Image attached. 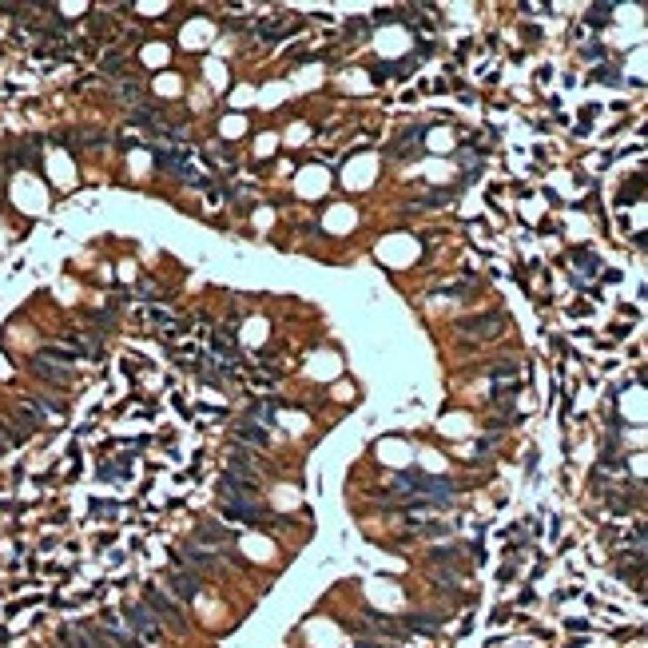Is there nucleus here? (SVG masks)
Here are the masks:
<instances>
[{"mask_svg":"<svg viewBox=\"0 0 648 648\" xmlns=\"http://www.w3.org/2000/svg\"><path fill=\"white\" fill-rule=\"evenodd\" d=\"M172 593H175V597H195V593H199V577L184 573V569H172Z\"/></svg>","mask_w":648,"mask_h":648,"instance_id":"nucleus-1","label":"nucleus"},{"mask_svg":"<svg viewBox=\"0 0 648 648\" xmlns=\"http://www.w3.org/2000/svg\"><path fill=\"white\" fill-rule=\"evenodd\" d=\"M502 326V318L497 315H485V318H469V322H462V331H497Z\"/></svg>","mask_w":648,"mask_h":648,"instance_id":"nucleus-2","label":"nucleus"},{"mask_svg":"<svg viewBox=\"0 0 648 648\" xmlns=\"http://www.w3.org/2000/svg\"><path fill=\"white\" fill-rule=\"evenodd\" d=\"M239 438L255 441V446H267V434H263L258 426H251V422H247V426H239Z\"/></svg>","mask_w":648,"mask_h":648,"instance_id":"nucleus-3","label":"nucleus"},{"mask_svg":"<svg viewBox=\"0 0 648 648\" xmlns=\"http://www.w3.org/2000/svg\"><path fill=\"white\" fill-rule=\"evenodd\" d=\"M199 541H211V545H223V541H227V533H223L219 525H203V529H199Z\"/></svg>","mask_w":648,"mask_h":648,"instance_id":"nucleus-4","label":"nucleus"}]
</instances>
